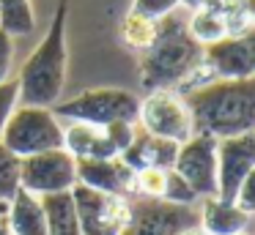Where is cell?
I'll list each match as a JSON object with an SVG mask.
<instances>
[{
    "label": "cell",
    "mask_w": 255,
    "mask_h": 235,
    "mask_svg": "<svg viewBox=\"0 0 255 235\" xmlns=\"http://www.w3.org/2000/svg\"><path fill=\"white\" fill-rule=\"evenodd\" d=\"M154 30H156V22L145 19V16H140V14H132V11H127V16L121 19V38H124V44H127L129 49H134L137 55L151 44Z\"/></svg>",
    "instance_id": "21"
},
{
    "label": "cell",
    "mask_w": 255,
    "mask_h": 235,
    "mask_svg": "<svg viewBox=\"0 0 255 235\" xmlns=\"http://www.w3.org/2000/svg\"><path fill=\"white\" fill-rule=\"evenodd\" d=\"M184 104L192 115V134L214 140L255 134V77L200 85L184 96Z\"/></svg>",
    "instance_id": "1"
},
{
    "label": "cell",
    "mask_w": 255,
    "mask_h": 235,
    "mask_svg": "<svg viewBox=\"0 0 255 235\" xmlns=\"http://www.w3.org/2000/svg\"><path fill=\"white\" fill-rule=\"evenodd\" d=\"M250 216L236 202H222L217 197H206L198 213V227L206 235H239L247 233Z\"/></svg>",
    "instance_id": "16"
},
{
    "label": "cell",
    "mask_w": 255,
    "mask_h": 235,
    "mask_svg": "<svg viewBox=\"0 0 255 235\" xmlns=\"http://www.w3.org/2000/svg\"><path fill=\"white\" fill-rule=\"evenodd\" d=\"M140 98L132 90L124 87H88L77 96L58 101L52 107L58 120L69 123H88V126H105L110 123H137Z\"/></svg>",
    "instance_id": "5"
},
{
    "label": "cell",
    "mask_w": 255,
    "mask_h": 235,
    "mask_svg": "<svg viewBox=\"0 0 255 235\" xmlns=\"http://www.w3.org/2000/svg\"><path fill=\"white\" fill-rule=\"evenodd\" d=\"M178 145L170 140H162V137H154L148 131L137 129L132 145L121 153V161L127 164L129 169L140 172V169H173V161H176Z\"/></svg>",
    "instance_id": "14"
},
{
    "label": "cell",
    "mask_w": 255,
    "mask_h": 235,
    "mask_svg": "<svg viewBox=\"0 0 255 235\" xmlns=\"http://www.w3.org/2000/svg\"><path fill=\"white\" fill-rule=\"evenodd\" d=\"M239 235H250V233H239Z\"/></svg>",
    "instance_id": "33"
},
{
    "label": "cell",
    "mask_w": 255,
    "mask_h": 235,
    "mask_svg": "<svg viewBox=\"0 0 255 235\" xmlns=\"http://www.w3.org/2000/svg\"><path fill=\"white\" fill-rule=\"evenodd\" d=\"M0 235H11V233H8V227H6L3 222H0Z\"/></svg>",
    "instance_id": "32"
},
{
    "label": "cell",
    "mask_w": 255,
    "mask_h": 235,
    "mask_svg": "<svg viewBox=\"0 0 255 235\" xmlns=\"http://www.w3.org/2000/svg\"><path fill=\"white\" fill-rule=\"evenodd\" d=\"M236 202L239 208H242L247 216H253L255 213V167L247 172V178L242 180V186H239V191H236Z\"/></svg>",
    "instance_id": "27"
},
{
    "label": "cell",
    "mask_w": 255,
    "mask_h": 235,
    "mask_svg": "<svg viewBox=\"0 0 255 235\" xmlns=\"http://www.w3.org/2000/svg\"><path fill=\"white\" fill-rule=\"evenodd\" d=\"M105 134L110 140V145L118 151V156H121L132 145L134 134H137V123H110V126H105Z\"/></svg>",
    "instance_id": "26"
},
{
    "label": "cell",
    "mask_w": 255,
    "mask_h": 235,
    "mask_svg": "<svg viewBox=\"0 0 255 235\" xmlns=\"http://www.w3.org/2000/svg\"><path fill=\"white\" fill-rule=\"evenodd\" d=\"M41 208H44V219H47V235H83L77 213H74L72 191L41 197Z\"/></svg>",
    "instance_id": "18"
},
{
    "label": "cell",
    "mask_w": 255,
    "mask_h": 235,
    "mask_svg": "<svg viewBox=\"0 0 255 235\" xmlns=\"http://www.w3.org/2000/svg\"><path fill=\"white\" fill-rule=\"evenodd\" d=\"M36 25L33 0H0V30L11 38L28 36Z\"/></svg>",
    "instance_id": "20"
},
{
    "label": "cell",
    "mask_w": 255,
    "mask_h": 235,
    "mask_svg": "<svg viewBox=\"0 0 255 235\" xmlns=\"http://www.w3.org/2000/svg\"><path fill=\"white\" fill-rule=\"evenodd\" d=\"M162 202H167V205H178V208H189L192 202H198V197H195V191L187 186V180H184L181 175L173 172V169H167V186H165V197H162Z\"/></svg>",
    "instance_id": "23"
},
{
    "label": "cell",
    "mask_w": 255,
    "mask_h": 235,
    "mask_svg": "<svg viewBox=\"0 0 255 235\" xmlns=\"http://www.w3.org/2000/svg\"><path fill=\"white\" fill-rule=\"evenodd\" d=\"M195 222V213L189 208L167 205L162 200H134L132 219L121 235H178L184 227Z\"/></svg>",
    "instance_id": "12"
},
{
    "label": "cell",
    "mask_w": 255,
    "mask_h": 235,
    "mask_svg": "<svg viewBox=\"0 0 255 235\" xmlns=\"http://www.w3.org/2000/svg\"><path fill=\"white\" fill-rule=\"evenodd\" d=\"M187 30L200 47H214L222 38H228V19L214 5H200L192 11V19L187 22Z\"/></svg>",
    "instance_id": "19"
},
{
    "label": "cell",
    "mask_w": 255,
    "mask_h": 235,
    "mask_svg": "<svg viewBox=\"0 0 255 235\" xmlns=\"http://www.w3.org/2000/svg\"><path fill=\"white\" fill-rule=\"evenodd\" d=\"M77 183L88 186L94 191H102V194L134 200V169H129L121 161V156L77 161Z\"/></svg>",
    "instance_id": "13"
},
{
    "label": "cell",
    "mask_w": 255,
    "mask_h": 235,
    "mask_svg": "<svg viewBox=\"0 0 255 235\" xmlns=\"http://www.w3.org/2000/svg\"><path fill=\"white\" fill-rule=\"evenodd\" d=\"M255 77V25L239 36H228L220 44L203 49L200 66L184 85L176 87L178 96L220 79H253Z\"/></svg>",
    "instance_id": "4"
},
{
    "label": "cell",
    "mask_w": 255,
    "mask_h": 235,
    "mask_svg": "<svg viewBox=\"0 0 255 235\" xmlns=\"http://www.w3.org/2000/svg\"><path fill=\"white\" fill-rule=\"evenodd\" d=\"M178 3H181V5H187V8H200V5H203L206 3V0H178Z\"/></svg>",
    "instance_id": "31"
},
{
    "label": "cell",
    "mask_w": 255,
    "mask_h": 235,
    "mask_svg": "<svg viewBox=\"0 0 255 235\" xmlns=\"http://www.w3.org/2000/svg\"><path fill=\"white\" fill-rule=\"evenodd\" d=\"M178 235H206V233H203V230L198 227V224H189V227H184V230H181V233H178Z\"/></svg>",
    "instance_id": "30"
},
{
    "label": "cell",
    "mask_w": 255,
    "mask_h": 235,
    "mask_svg": "<svg viewBox=\"0 0 255 235\" xmlns=\"http://www.w3.org/2000/svg\"><path fill=\"white\" fill-rule=\"evenodd\" d=\"M6 227L11 235H47V219L41 208V197L28 194L19 189L8 202V219Z\"/></svg>",
    "instance_id": "17"
},
{
    "label": "cell",
    "mask_w": 255,
    "mask_h": 235,
    "mask_svg": "<svg viewBox=\"0 0 255 235\" xmlns=\"http://www.w3.org/2000/svg\"><path fill=\"white\" fill-rule=\"evenodd\" d=\"M173 172H178L198 200L217 197V140L206 134H192L178 145Z\"/></svg>",
    "instance_id": "10"
},
{
    "label": "cell",
    "mask_w": 255,
    "mask_h": 235,
    "mask_svg": "<svg viewBox=\"0 0 255 235\" xmlns=\"http://www.w3.org/2000/svg\"><path fill=\"white\" fill-rule=\"evenodd\" d=\"M203 47L189 36L187 22L170 14L156 22L151 44L140 52V85L145 90H173L200 66Z\"/></svg>",
    "instance_id": "2"
},
{
    "label": "cell",
    "mask_w": 255,
    "mask_h": 235,
    "mask_svg": "<svg viewBox=\"0 0 255 235\" xmlns=\"http://www.w3.org/2000/svg\"><path fill=\"white\" fill-rule=\"evenodd\" d=\"M137 123L143 131L162 140H170L176 145L192 137V115H189L184 96L176 90H151L140 98L137 109Z\"/></svg>",
    "instance_id": "8"
},
{
    "label": "cell",
    "mask_w": 255,
    "mask_h": 235,
    "mask_svg": "<svg viewBox=\"0 0 255 235\" xmlns=\"http://www.w3.org/2000/svg\"><path fill=\"white\" fill-rule=\"evenodd\" d=\"M178 0H132V14H140V16H145V19H151V22H159V19H165V16H170V14H176V8H178Z\"/></svg>",
    "instance_id": "24"
},
{
    "label": "cell",
    "mask_w": 255,
    "mask_h": 235,
    "mask_svg": "<svg viewBox=\"0 0 255 235\" xmlns=\"http://www.w3.org/2000/svg\"><path fill=\"white\" fill-rule=\"evenodd\" d=\"M63 151L74 161H94V158H116L118 151L110 145L105 129L88 123H66L63 126Z\"/></svg>",
    "instance_id": "15"
},
{
    "label": "cell",
    "mask_w": 255,
    "mask_h": 235,
    "mask_svg": "<svg viewBox=\"0 0 255 235\" xmlns=\"http://www.w3.org/2000/svg\"><path fill=\"white\" fill-rule=\"evenodd\" d=\"M19 186L33 197L63 194L77 186V161L63 148L22 158Z\"/></svg>",
    "instance_id": "9"
},
{
    "label": "cell",
    "mask_w": 255,
    "mask_h": 235,
    "mask_svg": "<svg viewBox=\"0 0 255 235\" xmlns=\"http://www.w3.org/2000/svg\"><path fill=\"white\" fill-rule=\"evenodd\" d=\"M14 69V38L0 30V82L11 79Z\"/></svg>",
    "instance_id": "28"
},
{
    "label": "cell",
    "mask_w": 255,
    "mask_h": 235,
    "mask_svg": "<svg viewBox=\"0 0 255 235\" xmlns=\"http://www.w3.org/2000/svg\"><path fill=\"white\" fill-rule=\"evenodd\" d=\"M19 172H22V158L14 156L3 142H0V202H8L17 194L19 186Z\"/></svg>",
    "instance_id": "22"
},
{
    "label": "cell",
    "mask_w": 255,
    "mask_h": 235,
    "mask_svg": "<svg viewBox=\"0 0 255 235\" xmlns=\"http://www.w3.org/2000/svg\"><path fill=\"white\" fill-rule=\"evenodd\" d=\"M66 19H69V3L61 0L52 14V22L30 58L22 63L17 74L19 85V101L25 107H47L52 109L58 104L66 85V69H69V49H66Z\"/></svg>",
    "instance_id": "3"
},
{
    "label": "cell",
    "mask_w": 255,
    "mask_h": 235,
    "mask_svg": "<svg viewBox=\"0 0 255 235\" xmlns=\"http://www.w3.org/2000/svg\"><path fill=\"white\" fill-rule=\"evenodd\" d=\"M19 107V85L17 79H6L0 82V134H3V126L8 123L11 112Z\"/></svg>",
    "instance_id": "25"
},
{
    "label": "cell",
    "mask_w": 255,
    "mask_h": 235,
    "mask_svg": "<svg viewBox=\"0 0 255 235\" xmlns=\"http://www.w3.org/2000/svg\"><path fill=\"white\" fill-rule=\"evenodd\" d=\"M72 202L83 235H121L132 219V200L102 194L80 183L72 189Z\"/></svg>",
    "instance_id": "7"
},
{
    "label": "cell",
    "mask_w": 255,
    "mask_h": 235,
    "mask_svg": "<svg viewBox=\"0 0 255 235\" xmlns=\"http://www.w3.org/2000/svg\"><path fill=\"white\" fill-rule=\"evenodd\" d=\"M239 14H242L250 25H255V0H242V3H239Z\"/></svg>",
    "instance_id": "29"
},
{
    "label": "cell",
    "mask_w": 255,
    "mask_h": 235,
    "mask_svg": "<svg viewBox=\"0 0 255 235\" xmlns=\"http://www.w3.org/2000/svg\"><path fill=\"white\" fill-rule=\"evenodd\" d=\"M0 142L19 158L63 148V126L55 112L47 107H25L19 104L3 126Z\"/></svg>",
    "instance_id": "6"
},
{
    "label": "cell",
    "mask_w": 255,
    "mask_h": 235,
    "mask_svg": "<svg viewBox=\"0 0 255 235\" xmlns=\"http://www.w3.org/2000/svg\"><path fill=\"white\" fill-rule=\"evenodd\" d=\"M255 167V134L217 140V200L233 202L242 180Z\"/></svg>",
    "instance_id": "11"
}]
</instances>
